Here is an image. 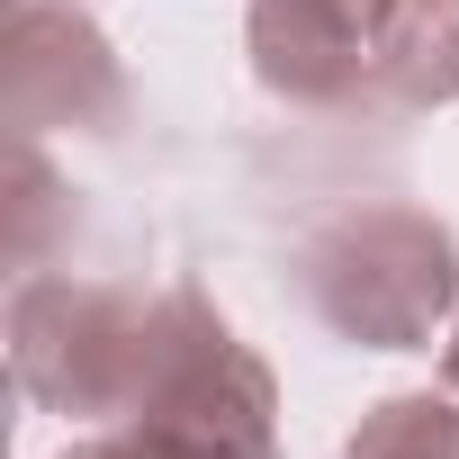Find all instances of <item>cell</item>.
Returning a JSON list of instances; mask_svg holds the SVG:
<instances>
[{
  "label": "cell",
  "instance_id": "6da1fadb",
  "mask_svg": "<svg viewBox=\"0 0 459 459\" xmlns=\"http://www.w3.org/2000/svg\"><path fill=\"white\" fill-rule=\"evenodd\" d=\"M307 307L360 351H423L459 307V235L423 207H351L298 253Z\"/></svg>",
  "mask_w": 459,
  "mask_h": 459
},
{
  "label": "cell",
  "instance_id": "7a4b0ae2",
  "mask_svg": "<svg viewBox=\"0 0 459 459\" xmlns=\"http://www.w3.org/2000/svg\"><path fill=\"white\" fill-rule=\"evenodd\" d=\"M126 432L153 459H280V387L207 298L162 289V333Z\"/></svg>",
  "mask_w": 459,
  "mask_h": 459
},
{
  "label": "cell",
  "instance_id": "3957f363",
  "mask_svg": "<svg viewBox=\"0 0 459 459\" xmlns=\"http://www.w3.org/2000/svg\"><path fill=\"white\" fill-rule=\"evenodd\" d=\"M162 333V298L108 280H19L10 369L46 414H126Z\"/></svg>",
  "mask_w": 459,
  "mask_h": 459
},
{
  "label": "cell",
  "instance_id": "277c9868",
  "mask_svg": "<svg viewBox=\"0 0 459 459\" xmlns=\"http://www.w3.org/2000/svg\"><path fill=\"white\" fill-rule=\"evenodd\" d=\"M0 91H10V126L19 144H37L46 126H117L126 91H117V55L82 10L55 0H19L0 28Z\"/></svg>",
  "mask_w": 459,
  "mask_h": 459
},
{
  "label": "cell",
  "instance_id": "5b68a950",
  "mask_svg": "<svg viewBox=\"0 0 459 459\" xmlns=\"http://www.w3.org/2000/svg\"><path fill=\"white\" fill-rule=\"evenodd\" d=\"M387 0H253V73L262 91L298 100V108H342L351 91H369V37H378Z\"/></svg>",
  "mask_w": 459,
  "mask_h": 459
},
{
  "label": "cell",
  "instance_id": "8992f818",
  "mask_svg": "<svg viewBox=\"0 0 459 459\" xmlns=\"http://www.w3.org/2000/svg\"><path fill=\"white\" fill-rule=\"evenodd\" d=\"M369 91L396 108L459 100V0H387L369 37Z\"/></svg>",
  "mask_w": 459,
  "mask_h": 459
},
{
  "label": "cell",
  "instance_id": "52a82bcc",
  "mask_svg": "<svg viewBox=\"0 0 459 459\" xmlns=\"http://www.w3.org/2000/svg\"><path fill=\"white\" fill-rule=\"evenodd\" d=\"M351 459H459V387L378 396L351 432Z\"/></svg>",
  "mask_w": 459,
  "mask_h": 459
},
{
  "label": "cell",
  "instance_id": "ba28073f",
  "mask_svg": "<svg viewBox=\"0 0 459 459\" xmlns=\"http://www.w3.org/2000/svg\"><path fill=\"white\" fill-rule=\"evenodd\" d=\"M64 459H153V450H144L135 432H108V441H73Z\"/></svg>",
  "mask_w": 459,
  "mask_h": 459
},
{
  "label": "cell",
  "instance_id": "9c48e42d",
  "mask_svg": "<svg viewBox=\"0 0 459 459\" xmlns=\"http://www.w3.org/2000/svg\"><path fill=\"white\" fill-rule=\"evenodd\" d=\"M441 387H459V325H450V342H441Z\"/></svg>",
  "mask_w": 459,
  "mask_h": 459
}]
</instances>
